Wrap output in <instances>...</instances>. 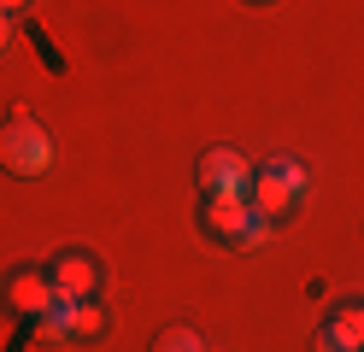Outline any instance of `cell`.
Returning a JSON list of instances; mask_svg holds the SVG:
<instances>
[{
  "label": "cell",
  "instance_id": "1",
  "mask_svg": "<svg viewBox=\"0 0 364 352\" xmlns=\"http://www.w3.org/2000/svg\"><path fill=\"white\" fill-rule=\"evenodd\" d=\"M300 194H306V164L288 159V153H277L264 171H253V188H247L253 211H259V218H270V223H282L288 211L300 206Z\"/></svg>",
  "mask_w": 364,
  "mask_h": 352
},
{
  "label": "cell",
  "instance_id": "2",
  "mask_svg": "<svg viewBox=\"0 0 364 352\" xmlns=\"http://www.w3.org/2000/svg\"><path fill=\"white\" fill-rule=\"evenodd\" d=\"M0 164H6L12 176H41L53 164V141L30 112H12V124L0 129Z\"/></svg>",
  "mask_w": 364,
  "mask_h": 352
},
{
  "label": "cell",
  "instance_id": "3",
  "mask_svg": "<svg viewBox=\"0 0 364 352\" xmlns=\"http://www.w3.org/2000/svg\"><path fill=\"white\" fill-rule=\"evenodd\" d=\"M0 299H6V311H12V317H30V323H36V317H48V311H53V299H59V294H53V276H48V270H12V276H6V294H0Z\"/></svg>",
  "mask_w": 364,
  "mask_h": 352
},
{
  "label": "cell",
  "instance_id": "4",
  "mask_svg": "<svg viewBox=\"0 0 364 352\" xmlns=\"http://www.w3.org/2000/svg\"><path fill=\"white\" fill-rule=\"evenodd\" d=\"M200 188L206 194H247L253 188V171H247V159L235 147H212V153H200Z\"/></svg>",
  "mask_w": 364,
  "mask_h": 352
},
{
  "label": "cell",
  "instance_id": "5",
  "mask_svg": "<svg viewBox=\"0 0 364 352\" xmlns=\"http://www.w3.org/2000/svg\"><path fill=\"white\" fill-rule=\"evenodd\" d=\"M48 276H53L59 299H95V288H100V265L88 252H59L48 265Z\"/></svg>",
  "mask_w": 364,
  "mask_h": 352
},
{
  "label": "cell",
  "instance_id": "6",
  "mask_svg": "<svg viewBox=\"0 0 364 352\" xmlns=\"http://www.w3.org/2000/svg\"><path fill=\"white\" fill-rule=\"evenodd\" d=\"M329 329L341 335V346H347V352H364V305H341V311L329 317Z\"/></svg>",
  "mask_w": 364,
  "mask_h": 352
},
{
  "label": "cell",
  "instance_id": "7",
  "mask_svg": "<svg viewBox=\"0 0 364 352\" xmlns=\"http://www.w3.org/2000/svg\"><path fill=\"white\" fill-rule=\"evenodd\" d=\"M71 335H77V341L106 335V311H100L95 299H71Z\"/></svg>",
  "mask_w": 364,
  "mask_h": 352
},
{
  "label": "cell",
  "instance_id": "8",
  "mask_svg": "<svg viewBox=\"0 0 364 352\" xmlns=\"http://www.w3.org/2000/svg\"><path fill=\"white\" fill-rule=\"evenodd\" d=\"M153 352H206V341H200L194 329H165V335L153 341Z\"/></svg>",
  "mask_w": 364,
  "mask_h": 352
},
{
  "label": "cell",
  "instance_id": "9",
  "mask_svg": "<svg viewBox=\"0 0 364 352\" xmlns=\"http://www.w3.org/2000/svg\"><path fill=\"white\" fill-rule=\"evenodd\" d=\"M311 352H347V346H341V335L323 323V329H317V341H311Z\"/></svg>",
  "mask_w": 364,
  "mask_h": 352
},
{
  "label": "cell",
  "instance_id": "10",
  "mask_svg": "<svg viewBox=\"0 0 364 352\" xmlns=\"http://www.w3.org/2000/svg\"><path fill=\"white\" fill-rule=\"evenodd\" d=\"M12 47V23H6V12H0V53Z\"/></svg>",
  "mask_w": 364,
  "mask_h": 352
},
{
  "label": "cell",
  "instance_id": "11",
  "mask_svg": "<svg viewBox=\"0 0 364 352\" xmlns=\"http://www.w3.org/2000/svg\"><path fill=\"white\" fill-rule=\"evenodd\" d=\"M18 6H30V0H0V12H18Z\"/></svg>",
  "mask_w": 364,
  "mask_h": 352
}]
</instances>
